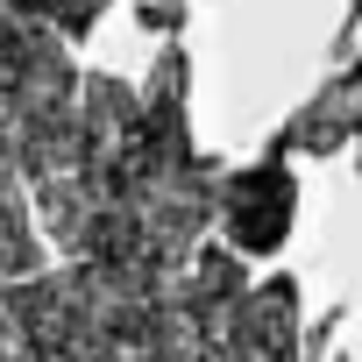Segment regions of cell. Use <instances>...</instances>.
<instances>
[{"label": "cell", "instance_id": "cell-1", "mask_svg": "<svg viewBox=\"0 0 362 362\" xmlns=\"http://www.w3.org/2000/svg\"><path fill=\"white\" fill-rule=\"evenodd\" d=\"M221 163L192 142V57L163 43L142 86L86 71L78 128L43 185H29L36 228L64 263L114 284H177L214 228Z\"/></svg>", "mask_w": 362, "mask_h": 362}, {"label": "cell", "instance_id": "cell-2", "mask_svg": "<svg viewBox=\"0 0 362 362\" xmlns=\"http://www.w3.org/2000/svg\"><path fill=\"white\" fill-rule=\"evenodd\" d=\"M78 93L86 71L71 64V43L0 0V163L22 185H43L64 156L78 128Z\"/></svg>", "mask_w": 362, "mask_h": 362}, {"label": "cell", "instance_id": "cell-3", "mask_svg": "<svg viewBox=\"0 0 362 362\" xmlns=\"http://www.w3.org/2000/svg\"><path fill=\"white\" fill-rule=\"evenodd\" d=\"M0 362H121L114 284L100 270H36L0 291Z\"/></svg>", "mask_w": 362, "mask_h": 362}, {"label": "cell", "instance_id": "cell-4", "mask_svg": "<svg viewBox=\"0 0 362 362\" xmlns=\"http://www.w3.org/2000/svg\"><path fill=\"white\" fill-rule=\"evenodd\" d=\"M298 214V170L284 156H256L242 170H221V199H214V228L221 242L249 263V256H277Z\"/></svg>", "mask_w": 362, "mask_h": 362}, {"label": "cell", "instance_id": "cell-5", "mask_svg": "<svg viewBox=\"0 0 362 362\" xmlns=\"http://www.w3.org/2000/svg\"><path fill=\"white\" fill-rule=\"evenodd\" d=\"M355 156V170H362V64H348V71H334L277 135H270V156Z\"/></svg>", "mask_w": 362, "mask_h": 362}, {"label": "cell", "instance_id": "cell-6", "mask_svg": "<svg viewBox=\"0 0 362 362\" xmlns=\"http://www.w3.org/2000/svg\"><path fill=\"white\" fill-rule=\"evenodd\" d=\"M43 270V228H36V206H29V185L0 163V291L22 284Z\"/></svg>", "mask_w": 362, "mask_h": 362}, {"label": "cell", "instance_id": "cell-7", "mask_svg": "<svg viewBox=\"0 0 362 362\" xmlns=\"http://www.w3.org/2000/svg\"><path fill=\"white\" fill-rule=\"evenodd\" d=\"M8 8H15V15H29V22H43V29H50V36H64V43H86L114 0H8Z\"/></svg>", "mask_w": 362, "mask_h": 362}, {"label": "cell", "instance_id": "cell-8", "mask_svg": "<svg viewBox=\"0 0 362 362\" xmlns=\"http://www.w3.org/2000/svg\"><path fill=\"white\" fill-rule=\"evenodd\" d=\"M135 22L163 43H177V29H185V0H135Z\"/></svg>", "mask_w": 362, "mask_h": 362}, {"label": "cell", "instance_id": "cell-9", "mask_svg": "<svg viewBox=\"0 0 362 362\" xmlns=\"http://www.w3.org/2000/svg\"><path fill=\"white\" fill-rule=\"evenodd\" d=\"M362 36V0H348V15H341V36H334V50H348Z\"/></svg>", "mask_w": 362, "mask_h": 362}]
</instances>
